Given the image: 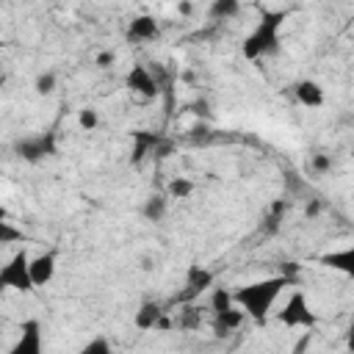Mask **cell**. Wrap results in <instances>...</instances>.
Masks as SVG:
<instances>
[{
    "label": "cell",
    "mask_w": 354,
    "mask_h": 354,
    "mask_svg": "<svg viewBox=\"0 0 354 354\" xmlns=\"http://www.w3.org/2000/svg\"><path fill=\"white\" fill-rule=\"evenodd\" d=\"M293 279L285 277V274H274V277H266V279H254L249 285H241L232 290L235 296V304L246 313V318H252L254 324H266V318L271 315L277 299L282 296L285 288H290Z\"/></svg>",
    "instance_id": "obj_1"
},
{
    "label": "cell",
    "mask_w": 354,
    "mask_h": 354,
    "mask_svg": "<svg viewBox=\"0 0 354 354\" xmlns=\"http://www.w3.org/2000/svg\"><path fill=\"white\" fill-rule=\"evenodd\" d=\"M288 19V11L285 8H277V11H263L257 25L243 36L241 41V55L246 61H260L266 55H274L279 50V41H282V25Z\"/></svg>",
    "instance_id": "obj_2"
},
{
    "label": "cell",
    "mask_w": 354,
    "mask_h": 354,
    "mask_svg": "<svg viewBox=\"0 0 354 354\" xmlns=\"http://www.w3.org/2000/svg\"><path fill=\"white\" fill-rule=\"evenodd\" d=\"M0 288L3 290H17V293H30L33 277H30V254L25 252V246L19 252L11 254V260L0 268Z\"/></svg>",
    "instance_id": "obj_3"
},
{
    "label": "cell",
    "mask_w": 354,
    "mask_h": 354,
    "mask_svg": "<svg viewBox=\"0 0 354 354\" xmlns=\"http://www.w3.org/2000/svg\"><path fill=\"white\" fill-rule=\"evenodd\" d=\"M277 321L282 326H288V329H299V326L301 329H315V324H318V318L310 310L307 296L301 290H293L288 296V301L282 304V310H277Z\"/></svg>",
    "instance_id": "obj_4"
},
{
    "label": "cell",
    "mask_w": 354,
    "mask_h": 354,
    "mask_svg": "<svg viewBox=\"0 0 354 354\" xmlns=\"http://www.w3.org/2000/svg\"><path fill=\"white\" fill-rule=\"evenodd\" d=\"M17 155L28 163H39L44 158H53L58 152V141H55V133H41V136H28V138H19L14 144Z\"/></svg>",
    "instance_id": "obj_5"
},
{
    "label": "cell",
    "mask_w": 354,
    "mask_h": 354,
    "mask_svg": "<svg viewBox=\"0 0 354 354\" xmlns=\"http://www.w3.org/2000/svg\"><path fill=\"white\" fill-rule=\"evenodd\" d=\"M213 279H216V274L210 268H205V266H188V271H185V290L180 296H174V301L177 304L194 301L199 293H205L207 288H213Z\"/></svg>",
    "instance_id": "obj_6"
},
{
    "label": "cell",
    "mask_w": 354,
    "mask_h": 354,
    "mask_svg": "<svg viewBox=\"0 0 354 354\" xmlns=\"http://www.w3.org/2000/svg\"><path fill=\"white\" fill-rule=\"evenodd\" d=\"M124 86H127L133 94L144 97V100H155V97L160 94L158 80H155V77H152V72H149L147 66H141V64H136V66L124 75Z\"/></svg>",
    "instance_id": "obj_7"
},
{
    "label": "cell",
    "mask_w": 354,
    "mask_h": 354,
    "mask_svg": "<svg viewBox=\"0 0 354 354\" xmlns=\"http://www.w3.org/2000/svg\"><path fill=\"white\" fill-rule=\"evenodd\" d=\"M11 354H41V321L28 318L19 324V337L11 346Z\"/></svg>",
    "instance_id": "obj_8"
},
{
    "label": "cell",
    "mask_w": 354,
    "mask_h": 354,
    "mask_svg": "<svg viewBox=\"0 0 354 354\" xmlns=\"http://www.w3.org/2000/svg\"><path fill=\"white\" fill-rule=\"evenodd\" d=\"M318 266L332 268V271L354 279V243L351 246H343V249H335V252H324L318 257Z\"/></svg>",
    "instance_id": "obj_9"
},
{
    "label": "cell",
    "mask_w": 354,
    "mask_h": 354,
    "mask_svg": "<svg viewBox=\"0 0 354 354\" xmlns=\"http://www.w3.org/2000/svg\"><path fill=\"white\" fill-rule=\"evenodd\" d=\"M124 36H127L130 41H152V39L160 36V25H158V19H155L152 14H136V17L127 22Z\"/></svg>",
    "instance_id": "obj_10"
},
{
    "label": "cell",
    "mask_w": 354,
    "mask_h": 354,
    "mask_svg": "<svg viewBox=\"0 0 354 354\" xmlns=\"http://www.w3.org/2000/svg\"><path fill=\"white\" fill-rule=\"evenodd\" d=\"M55 268H58V254H55V252L33 254V257H30V277H33V285H36V288L50 285L53 277H55Z\"/></svg>",
    "instance_id": "obj_11"
},
{
    "label": "cell",
    "mask_w": 354,
    "mask_h": 354,
    "mask_svg": "<svg viewBox=\"0 0 354 354\" xmlns=\"http://www.w3.org/2000/svg\"><path fill=\"white\" fill-rule=\"evenodd\" d=\"M163 144V136L149 133V130H133V149H130V160L141 163L147 155H155V149Z\"/></svg>",
    "instance_id": "obj_12"
},
{
    "label": "cell",
    "mask_w": 354,
    "mask_h": 354,
    "mask_svg": "<svg viewBox=\"0 0 354 354\" xmlns=\"http://www.w3.org/2000/svg\"><path fill=\"white\" fill-rule=\"evenodd\" d=\"M293 94H296V102L304 105V108H321L326 102V94H324V86L315 83V80H299L293 86Z\"/></svg>",
    "instance_id": "obj_13"
},
{
    "label": "cell",
    "mask_w": 354,
    "mask_h": 354,
    "mask_svg": "<svg viewBox=\"0 0 354 354\" xmlns=\"http://www.w3.org/2000/svg\"><path fill=\"white\" fill-rule=\"evenodd\" d=\"M163 313H166V310H163L158 301H141V307H138V310H136V315H133V326H136V329H141V332L158 329V324H160Z\"/></svg>",
    "instance_id": "obj_14"
},
{
    "label": "cell",
    "mask_w": 354,
    "mask_h": 354,
    "mask_svg": "<svg viewBox=\"0 0 354 354\" xmlns=\"http://www.w3.org/2000/svg\"><path fill=\"white\" fill-rule=\"evenodd\" d=\"M243 321H246V313L238 307V304H232V307H227L224 313H216V335H230V332H235V329H241L243 326Z\"/></svg>",
    "instance_id": "obj_15"
},
{
    "label": "cell",
    "mask_w": 354,
    "mask_h": 354,
    "mask_svg": "<svg viewBox=\"0 0 354 354\" xmlns=\"http://www.w3.org/2000/svg\"><path fill=\"white\" fill-rule=\"evenodd\" d=\"M166 210H169V199H166L163 194H152V196H147L144 205H141V216H144L147 221H152V224L163 221Z\"/></svg>",
    "instance_id": "obj_16"
},
{
    "label": "cell",
    "mask_w": 354,
    "mask_h": 354,
    "mask_svg": "<svg viewBox=\"0 0 354 354\" xmlns=\"http://www.w3.org/2000/svg\"><path fill=\"white\" fill-rule=\"evenodd\" d=\"M196 191V183L191 177H171L166 185V196L169 199H188Z\"/></svg>",
    "instance_id": "obj_17"
},
{
    "label": "cell",
    "mask_w": 354,
    "mask_h": 354,
    "mask_svg": "<svg viewBox=\"0 0 354 354\" xmlns=\"http://www.w3.org/2000/svg\"><path fill=\"white\" fill-rule=\"evenodd\" d=\"M241 11V0H210L207 17L210 19H230Z\"/></svg>",
    "instance_id": "obj_18"
},
{
    "label": "cell",
    "mask_w": 354,
    "mask_h": 354,
    "mask_svg": "<svg viewBox=\"0 0 354 354\" xmlns=\"http://www.w3.org/2000/svg\"><path fill=\"white\" fill-rule=\"evenodd\" d=\"M207 304H210V310H213V315H216V313H224L227 307H232V304H235V296H232L230 288H213Z\"/></svg>",
    "instance_id": "obj_19"
},
{
    "label": "cell",
    "mask_w": 354,
    "mask_h": 354,
    "mask_svg": "<svg viewBox=\"0 0 354 354\" xmlns=\"http://www.w3.org/2000/svg\"><path fill=\"white\" fill-rule=\"evenodd\" d=\"M55 88H58V77H55V72H41V75H36V80H33V91H36L39 97H50Z\"/></svg>",
    "instance_id": "obj_20"
},
{
    "label": "cell",
    "mask_w": 354,
    "mask_h": 354,
    "mask_svg": "<svg viewBox=\"0 0 354 354\" xmlns=\"http://www.w3.org/2000/svg\"><path fill=\"white\" fill-rule=\"evenodd\" d=\"M307 171L315 174V177L329 174V171H332V155H324V152L310 155V160H307Z\"/></svg>",
    "instance_id": "obj_21"
},
{
    "label": "cell",
    "mask_w": 354,
    "mask_h": 354,
    "mask_svg": "<svg viewBox=\"0 0 354 354\" xmlns=\"http://www.w3.org/2000/svg\"><path fill=\"white\" fill-rule=\"evenodd\" d=\"M288 207H290V205H288L285 199H282V202H274V205L268 207V213H266V221H268V224H263V230H266V232L279 230V224H282V213H285Z\"/></svg>",
    "instance_id": "obj_22"
},
{
    "label": "cell",
    "mask_w": 354,
    "mask_h": 354,
    "mask_svg": "<svg viewBox=\"0 0 354 354\" xmlns=\"http://www.w3.org/2000/svg\"><path fill=\"white\" fill-rule=\"evenodd\" d=\"M77 124H80V130H86V133L97 130V127H100V113H97L94 108H80V111H77Z\"/></svg>",
    "instance_id": "obj_23"
},
{
    "label": "cell",
    "mask_w": 354,
    "mask_h": 354,
    "mask_svg": "<svg viewBox=\"0 0 354 354\" xmlns=\"http://www.w3.org/2000/svg\"><path fill=\"white\" fill-rule=\"evenodd\" d=\"M202 324V315L196 313V307L191 304V301H185V307H183V318H180V326L183 329H194V326H199Z\"/></svg>",
    "instance_id": "obj_24"
},
{
    "label": "cell",
    "mask_w": 354,
    "mask_h": 354,
    "mask_svg": "<svg viewBox=\"0 0 354 354\" xmlns=\"http://www.w3.org/2000/svg\"><path fill=\"white\" fill-rule=\"evenodd\" d=\"M22 241V230H17L11 221H0V243H17Z\"/></svg>",
    "instance_id": "obj_25"
},
{
    "label": "cell",
    "mask_w": 354,
    "mask_h": 354,
    "mask_svg": "<svg viewBox=\"0 0 354 354\" xmlns=\"http://www.w3.org/2000/svg\"><path fill=\"white\" fill-rule=\"evenodd\" d=\"M80 354H111V343L105 337H94L80 348Z\"/></svg>",
    "instance_id": "obj_26"
},
{
    "label": "cell",
    "mask_w": 354,
    "mask_h": 354,
    "mask_svg": "<svg viewBox=\"0 0 354 354\" xmlns=\"http://www.w3.org/2000/svg\"><path fill=\"white\" fill-rule=\"evenodd\" d=\"M113 61H116V53H113V50H102V53H97V58H94V64H97L100 69L113 66Z\"/></svg>",
    "instance_id": "obj_27"
},
{
    "label": "cell",
    "mask_w": 354,
    "mask_h": 354,
    "mask_svg": "<svg viewBox=\"0 0 354 354\" xmlns=\"http://www.w3.org/2000/svg\"><path fill=\"white\" fill-rule=\"evenodd\" d=\"M177 11H180L183 17H188V14L194 11V6H191V0H177Z\"/></svg>",
    "instance_id": "obj_28"
},
{
    "label": "cell",
    "mask_w": 354,
    "mask_h": 354,
    "mask_svg": "<svg viewBox=\"0 0 354 354\" xmlns=\"http://www.w3.org/2000/svg\"><path fill=\"white\" fill-rule=\"evenodd\" d=\"M191 108H194V113H199V116H207V102H205V100H196Z\"/></svg>",
    "instance_id": "obj_29"
},
{
    "label": "cell",
    "mask_w": 354,
    "mask_h": 354,
    "mask_svg": "<svg viewBox=\"0 0 354 354\" xmlns=\"http://www.w3.org/2000/svg\"><path fill=\"white\" fill-rule=\"evenodd\" d=\"M318 213H321V202L315 199V202H310V205H307V216H310V218H315Z\"/></svg>",
    "instance_id": "obj_30"
},
{
    "label": "cell",
    "mask_w": 354,
    "mask_h": 354,
    "mask_svg": "<svg viewBox=\"0 0 354 354\" xmlns=\"http://www.w3.org/2000/svg\"><path fill=\"white\" fill-rule=\"evenodd\" d=\"M346 348L354 351V326H348V335H346Z\"/></svg>",
    "instance_id": "obj_31"
},
{
    "label": "cell",
    "mask_w": 354,
    "mask_h": 354,
    "mask_svg": "<svg viewBox=\"0 0 354 354\" xmlns=\"http://www.w3.org/2000/svg\"><path fill=\"white\" fill-rule=\"evenodd\" d=\"M141 268L149 271V268H152V260H149V257H141Z\"/></svg>",
    "instance_id": "obj_32"
}]
</instances>
